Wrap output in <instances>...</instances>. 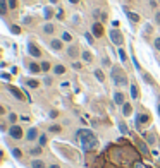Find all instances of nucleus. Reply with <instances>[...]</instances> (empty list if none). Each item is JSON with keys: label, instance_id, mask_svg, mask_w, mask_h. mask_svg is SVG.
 <instances>
[{"label": "nucleus", "instance_id": "2f4dec72", "mask_svg": "<svg viewBox=\"0 0 160 168\" xmlns=\"http://www.w3.org/2000/svg\"><path fill=\"white\" fill-rule=\"evenodd\" d=\"M119 129H121V132L124 134V136H126V134H129V130H127V127H126V124H122V122H121V124H119Z\"/></svg>", "mask_w": 160, "mask_h": 168}, {"label": "nucleus", "instance_id": "423d86ee", "mask_svg": "<svg viewBox=\"0 0 160 168\" xmlns=\"http://www.w3.org/2000/svg\"><path fill=\"white\" fill-rule=\"evenodd\" d=\"M9 134H10L12 139H21L22 137V129L19 127V125H12V127L9 129Z\"/></svg>", "mask_w": 160, "mask_h": 168}, {"label": "nucleus", "instance_id": "bb28decb", "mask_svg": "<svg viewBox=\"0 0 160 168\" xmlns=\"http://www.w3.org/2000/svg\"><path fill=\"white\" fill-rule=\"evenodd\" d=\"M48 130H50V132H53V134H59L62 130V127H60V125H50V127H48Z\"/></svg>", "mask_w": 160, "mask_h": 168}, {"label": "nucleus", "instance_id": "f704fd0d", "mask_svg": "<svg viewBox=\"0 0 160 168\" xmlns=\"http://www.w3.org/2000/svg\"><path fill=\"white\" fill-rule=\"evenodd\" d=\"M10 31L16 33V35H19V33H21V28H19V26H10Z\"/></svg>", "mask_w": 160, "mask_h": 168}, {"label": "nucleus", "instance_id": "473e14b6", "mask_svg": "<svg viewBox=\"0 0 160 168\" xmlns=\"http://www.w3.org/2000/svg\"><path fill=\"white\" fill-rule=\"evenodd\" d=\"M29 153H31V155H40V153H41V146H40V147H33Z\"/></svg>", "mask_w": 160, "mask_h": 168}, {"label": "nucleus", "instance_id": "6e6d98bb", "mask_svg": "<svg viewBox=\"0 0 160 168\" xmlns=\"http://www.w3.org/2000/svg\"><path fill=\"white\" fill-rule=\"evenodd\" d=\"M129 2H131V0H129Z\"/></svg>", "mask_w": 160, "mask_h": 168}, {"label": "nucleus", "instance_id": "dca6fc26", "mask_svg": "<svg viewBox=\"0 0 160 168\" xmlns=\"http://www.w3.org/2000/svg\"><path fill=\"white\" fill-rule=\"evenodd\" d=\"M36 137H38V130H36L35 127L28 130V134H26V139H28V141H35Z\"/></svg>", "mask_w": 160, "mask_h": 168}, {"label": "nucleus", "instance_id": "37998d69", "mask_svg": "<svg viewBox=\"0 0 160 168\" xmlns=\"http://www.w3.org/2000/svg\"><path fill=\"white\" fill-rule=\"evenodd\" d=\"M64 17V9H59V12H57V19H62Z\"/></svg>", "mask_w": 160, "mask_h": 168}, {"label": "nucleus", "instance_id": "58836bf2", "mask_svg": "<svg viewBox=\"0 0 160 168\" xmlns=\"http://www.w3.org/2000/svg\"><path fill=\"white\" fill-rule=\"evenodd\" d=\"M9 120H10V122H12V124H14V122L18 120V115H16V113H10V115H9Z\"/></svg>", "mask_w": 160, "mask_h": 168}, {"label": "nucleus", "instance_id": "b1692460", "mask_svg": "<svg viewBox=\"0 0 160 168\" xmlns=\"http://www.w3.org/2000/svg\"><path fill=\"white\" fill-rule=\"evenodd\" d=\"M95 77L98 79L100 82L105 81V76H103V72H102V69H96V70H95Z\"/></svg>", "mask_w": 160, "mask_h": 168}, {"label": "nucleus", "instance_id": "20e7f679", "mask_svg": "<svg viewBox=\"0 0 160 168\" xmlns=\"http://www.w3.org/2000/svg\"><path fill=\"white\" fill-rule=\"evenodd\" d=\"M28 53H29L31 57H35V58L41 57V50H40V48L33 43V41H29V43H28Z\"/></svg>", "mask_w": 160, "mask_h": 168}, {"label": "nucleus", "instance_id": "f3484780", "mask_svg": "<svg viewBox=\"0 0 160 168\" xmlns=\"http://www.w3.org/2000/svg\"><path fill=\"white\" fill-rule=\"evenodd\" d=\"M122 113H124V117H129L131 113H133V106H131L127 101H126L124 105H122Z\"/></svg>", "mask_w": 160, "mask_h": 168}, {"label": "nucleus", "instance_id": "7c9ffc66", "mask_svg": "<svg viewBox=\"0 0 160 168\" xmlns=\"http://www.w3.org/2000/svg\"><path fill=\"white\" fill-rule=\"evenodd\" d=\"M38 141H40V146H45V144H47V136L41 134V136L38 137Z\"/></svg>", "mask_w": 160, "mask_h": 168}, {"label": "nucleus", "instance_id": "1a4fd4ad", "mask_svg": "<svg viewBox=\"0 0 160 168\" xmlns=\"http://www.w3.org/2000/svg\"><path fill=\"white\" fill-rule=\"evenodd\" d=\"M79 48H78V45H71L69 48H67V55L71 57V58H78V55H79Z\"/></svg>", "mask_w": 160, "mask_h": 168}, {"label": "nucleus", "instance_id": "9d476101", "mask_svg": "<svg viewBox=\"0 0 160 168\" xmlns=\"http://www.w3.org/2000/svg\"><path fill=\"white\" fill-rule=\"evenodd\" d=\"M124 12H126V16H127V19H129L131 22H139L141 21V17H139V14H134V12H131V10H127V9H124Z\"/></svg>", "mask_w": 160, "mask_h": 168}, {"label": "nucleus", "instance_id": "f257e3e1", "mask_svg": "<svg viewBox=\"0 0 160 168\" xmlns=\"http://www.w3.org/2000/svg\"><path fill=\"white\" fill-rule=\"evenodd\" d=\"M79 142H81V147L84 151H91L98 147V139L90 129H81L79 130Z\"/></svg>", "mask_w": 160, "mask_h": 168}, {"label": "nucleus", "instance_id": "c756f323", "mask_svg": "<svg viewBox=\"0 0 160 168\" xmlns=\"http://www.w3.org/2000/svg\"><path fill=\"white\" fill-rule=\"evenodd\" d=\"M7 4H9V7L10 9H18V0H7Z\"/></svg>", "mask_w": 160, "mask_h": 168}, {"label": "nucleus", "instance_id": "f8f14e48", "mask_svg": "<svg viewBox=\"0 0 160 168\" xmlns=\"http://www.w3.org/2000/svg\"><path fill=\"white\" fill-rule=\"evenodd\" d=\"M43 33L45 35H53V33H55V24H52V22H45L43 24Z\"/></svg>", "mask_w": 160, "mask_h": 168}, {"label": "nucleus", "instance_id": "4468645a", "mask_svg": "<svg viewBox=\"0 0 160 168\" xmlns=\"http://www.w3.org/2000/svg\"><path fill=\"white\" fill-rule=\"evenodd\" d=\"M81 58L84 62H88V64H90V62H93V55H91L90 50H83V52H81Z\"/></svg>", "mask_w": 160, "mask_h": 168}, {"label": "nucleus", "instance_id": "5fc2aeb1", "mask_svg": "<svg viewBox=\"0 0 160 168\" xmlns=\"http://www.w3.org/2000/svg\"><path fill=\"white\" fill-rule=\"evenodd\" d=\"M158 113H160V103H158Z\"/></svg>", "mask_w": 160, "mask_h": 168}, {"label": "nucleus", "instance_id": "e433bc0d", "mask_svg": "<svg viewBox=\"0 0 160 168\" xmlns=\"http://www.w3.org/2000/svg\"><path fill=\"white\" fill-rule=\"evenodd\" d=\"M86 39H88V43H90V45H93V43H95V39H93V36H91L90 33H86Z\"/></svg>", "mask_w": 160, "mask_h": 168}, {"label": "nucleus", "instance_id": "cd10ccee", "mask_svg": "<svg viewBox=\"0 0 160 168\" xmlns=\"http://www.w3.org/2000/svg\"><path fill=\"white\" fill-rule=\"evenodd\" d=\"M41 70H43V72H48V70H50V67H52V65H50V62H41Z\"/></svg>", "mask_w": 160, "mask_h": 168}, {"label": "nucleus", "instance_id": "ddd939ff", "mask_svg": "<svg viewBox=\"0 0 160 168\" xmlns=\"http://www.w3.org/2000/svg\"><path fill=\"white\" fill-rule=\"evenodd\" d=\"M28 69H29V72L38 74V72H41V65L35 64V62H29V64H28Z\"/></svg>", "mask_w": 160, "mask_h": 168}, {"label": "nucleus", "instance_id": "9b49d317", "mask_svg": "<svg viewBox=\"0 0 160 168\" xmlns=\"http://www.w3.org/2000/svg\"><path fill=\"white\" fill-rule=\"evenodd\" d=\"M7 89H9V93H10V95H12V96H16V98H18L19 101H22V99H24V95H22V93H21V91H19V89H18V88L9 86V88H7Z\"/></svg>", "mask_w": 160, "mask_h": 168}, {"label": "nucleus", "instance_id": "aec40b11", "mask_svg": "<svg viewBox=\"0 0 160 168\" xmlns=\"http://www.w3.org/2000/svg\"><path fill=\"white\" fill-rule=\"evenodd\" d=\"M45 12H43V16H45V19H52L53 16H55V10H52V7H45Z\"/></svg>", "mask_w": 160, "mask_h": 168}, {"label": "nucleus", "instance_id": "412c9836", "mask_svg": "<svg viewBox=\"0 0 160 168\" xmlns=\"http://www.w3.org/2000/svg\"><path fill=\"white\" fill-rule=\"evenodd\" d=\"M53 72H55V76H62V74H65V67L64 65H55V67H53Z\"/></svg>", "mask_w": 160, "mask_h": 168}, {"label": "nucleus", "instance_id": "4c0bfd02", "mask_svg": "<svg viewBox=\"0 0 160 168\" xmlns=\"http://www.w3.org/2000/svg\"><path fill=\"white\" fill-rule=\"evenodd\" d=\"M72 67H74L76 70H79V69L83 67V64H81V62H74V64H72Z\"/></svg>", "mask_w": 160, "mask_h": 168}, {"label": "nucleus", "instance_id": "09e8293b", "mask_svg": "<svg viewBox=\"0 0 160 168\" xmlns=\"http://www.w3.org/2000/svg\"><path fill=\"white\" fill-rule=\"evenodd\" d=\"M45 84H52V77H45Z\"/></svg>", "mask_w": 160, "mask_h": 168}, {"label": "nucleus", "instance_id": "3c124183", "mask_svg": "<svg viewBox=\"0 0 160 168\" xmlns=\"http://www.w3.org/2000/svg\"><path fill=\"white\" fill-rule=\"evenodd\" d=\"M134 168H145V166H143L141 163H136V165H134Z\"/></svg>", "mask_w": 160, "mask_h": 168}, {"label": "nucleus", "instance_id": "de8ad7c7", "mask_svg": "<svg viewBox=\"0 0 160 168\" xmlns=\"http://www.w3.org/2000/svg\"><path fill=\"white\" fill-rule=\"evenodd\" d=\"M21 120H22V122H29V117H26V115H22V117H21Z\"/></svg>", "mask_w": 160, "mask_h": 168}, {"label": "nucleus", "instance_id": "a18cd8bd", "mask_svg": "<svg viewBox=\"0 0 160 168\" xmlns=\"http://www.w3.org/2000/svg\"><path fill=\"white\" fill-rule=\"evenodd\" d=\"M103 65L105 67H110V60H108V58H103Z\"/></svg>", "mask_w": 160, "mask_h": 168}, {"label": "nucleus", "instance_id": "393cba45", "mask_svg": "<svg viewBox=\"0 0 160 168\" xmlns=\"http://www.w3.org/2000/svg\"><path fill=\"white\" fill-rule=\"evenodd\" d=\"M117 52H119V57H121V62H124V64H126V60H127V55H126V50H124V48H119Z\"/></svg>", "mask_w": 160, "mask_h": 168}, {"label": "nucleus", "instance_id": "72a5a7b5", "mask_svg": "<svg viewBox=\"0 0 160 168\" xmlns=\"http://www.w3.org/2000/svg\"><path fill=\"white\" fill-rule=\"evenodd\" d=\"M143 79H145V81H146L148 84H150V82H153V79H151V77H150V76H148L146 72H143Z\"/></svg>", "mask_w": 160, "mask_h": 168}, {"label": "nucleus", "instance_id": "864d4df0", "mask_svg": "<svg viewBox=\"0 0 160 168\" xmlns=\"http://www.w3.org/2000/svg\"><path fill=\"white\" fill-rule=\"evenodd\" d=\"M48 168H60L59 165H52V166H48Z\"/></svg>", "mask_w": 160, "mask_h": 168}, {"label": "nucleus", "instance_id": "6e6552de", "mask_svg": "<svg viewBox=\"0 0 160 168\" xmlns=\"http://www.w3.org/2000/svg\"><path fill=\"white\" fill-rule=\"evenodd\" d=\"M114 101H115L117 105H124L126 103V96H124V93H122V91H115V93H114Z\"/></svg>", "mask_w": 160, "mask_h": 168}, {"label": "nucleus", "instance_id": "7ed1b4c3", "mask_svg": "<svg viewBox=\"0 0 160 168\" xmlns=\"http://www.w3.org/2000/svg\"><path fill=\"white\" fill-rule=\"evenodd\" d=\"M108 36H110V41H112L114 45H117V47H122V45H124V35H122L119 29H110Z\"/></svg>", "mask_w": 160, "mask_h": 168}, {"label": "nucleus", "instance_id": "c9c22d12", "mask_svg": "<svg viewBox=\"0 0 160 168\" xmlns=\"http://www.w3.org/2000/svg\"><path fill=\"white\" fill-rule=\"evenodd\" d=\"M155 24H158V26H160V10H157V12H155Z\"/></svg>", "mask_w": 160, "mask_h": 168}, {"label": "nucleus", "instance_id": "39448f33", "mask_svg": "<svg viewBox=\"0 0 160 168\" xmlns=\"http://www.w3.org/2000/svg\"><path fill=\"white\" fill-rule=\"evenodd\" d=\"M91 35L100 38V36H103V24L102 22H95L93 26H91Z\"/></svg>", "mask_w": 160, "mask_h": 168}, {"label": "nucleus", "instance_id": "a211bd4d", "mask_svg": "<svg viewBox=\"0 0 160 168\" xmlns=\"http://www.w3.org/2000/svg\"><path fill=\"white\" fill-rule=\"evenodd\" d=\"M50 47H52L53 50H57V52L62 50V39H52V41H50Z\"/></svg>", "mask_w": 160, "mask_h": 168}, {"label": "nucleus", "instance_id": "6ab92c4d", "mask_svg": "<svg viewBox=\"0 0 160 168\" xmlns=\"http://www.w3.org/2000/svg\"><path fill=\"white\" fill-rule=\"evenodd\" d=\"M131 98L133 99H138L139 98V89L136 84H131Z\"/></svg>", "mask_w": 160, "mask_h": 168}, {"label": "nucleus", "instance_id": "f03ea898", "mask_svg": "<svg viewBox=\"0 0 160 168\" xmlns=\"http://www.w3.org/2000/svg\"><path fill=\"white\" fill-rule=\"evenodd\" d=\"M110 76H112V81L115 82L117 86H127V76H126V72L121 69V67L114 65Z\"/></svg>", "mask_w": 160, "mask_h": 168}, {"label": "nucleus", "instance_id": "0eeeda50", "mask_svg": "<svg viewBox=\"0 0 160 168\" xmlns=\"http://www.w3.org/2000/svg\"><path fill=\"white\" fill-rule=\"evenodd\" d=\"M150 122V115H146V113H138V117H136V127H141V125L148 124Z\"/></svg>", "mask_w": 160, "mask_h": 168}, {"label": "nucleus", "instance_id": "a878e982", "mask_svg": "<svg viewBox=\"0 0 160 168\" xmlns=\"http://www.w3.org/2000/svg\"><path fill=\"white\" fill-rule=\"evenodd\" d=\"M138 147L141 149V153L145 156H148V149H146V146H145V142H141V141H138Z\"/></svg>", "mask_w": 160, "mask_h": 168}, {"label": "nucleus", "instance_id": "603ef678", "mask_svg": "<svg viewBox=\"0 0 160 168\" xmlns=\"http://www.w3.org/2000/svg\"><path fill=\"white\" fill-rule=\"evenodd\" d=\"M48 2H50V4H57V2H59V0H48Z\"/></svg>", "mask_w": 160, "mask_h": 168}, {"label": "nucleus", "instance_id": "a19ab883", "mask_svg": "<svg viewBox=\"0 0 160 168\" xmlns=\"http://www.w3.org/2000/svg\"><path fill=\"white\" fill-rule=\"evenodd\" d=\"M153 45H155V48L160 52V36H158V38H155V43H153Z\"/></svg>", "mask_w": 160, "mask_h": 168}, {"label": "nucleus", "instance_id": "5701e85b", "mask_svg": "<svg viewBox=\"0 0 160 168\" xmlns=\"http://www.w3.org/2000/svg\"><path fill=\"white\" fill-rule=\"evenodd\" d=\"M26 84H28L29 88H33V89H36V88L40 86V82L36 81V79H28V81H26Z\"/></svg>", "mask_w": 160, "mask_h": 168}, {"label": "nucleus", "instance_id": "ea45409f", "mask_svg": "<svg viewBox=\"0 0 160 168\" xmlns=\"http://www.w3.org/2000/svg\"><path fill=\"white\" fill-rule=\"evenodd\" d=\"M146 139H148V142H150V144H153V142H155V137H153L151 134H146Z\"/></svg>", "mask_w": 160, "mask_h": 168}, {"label": "nucleus", "instance_id": "49530a36", "mask_svg": "<svg viewBox=\"0 0 160 168\" xmlns=\"http://www.w3.org/2000/svg\"><path fill=\"white\" fill-rule=\"evenodd\" d=\"M2 77H4L5 81H9V79H10V76H9V74H7V72H4V74H2Z\"/></svg>", "mask_w": 160, "mask_h": 168}, {"label": "nucleus", "instance_id": "c03bdc74", "mask_svg": "<svg viewBox=\"0 0 160 168\" xmlns=\"http://www.w3.org/2000/svg\"><path fill=\"white\" fill-rule=\"evenodd\" d=\"M57 115H59V113H57L55 110H52V112H50V118H55Z\"/></svg>", "mask_w": 160, "mask_h": 168}, {"label": "nucleus", "instance_id": "2eb2a0df", "mask_svg": "<svg viewBox=\"0 0 160 168\" xmlns=\"http://www.w3.org/2000/svg\"><path fill=\"white\" fill-rule=\"evenodd\" d=\"M9 4H7V0H0V14L2 16H7V10H9Z\"/></svg>", "mask_w": 160, "mask_h": 168}, {"label": "nucleus", "instance_id": "c85d7f7f", "mask_svg": "<svg viewBox=\"0 0 160 168\" xmlns=\"http://www.w3.org/2000/svg\"><path fill=\"white\" fill-rule=\"evenodd\" d=\"M62 41H72V35L71 33H62Z\"/></svg>", "mask_w": 160, "mask_h": 168}, {"label": "nucleus", "instance_id": "4be33fe9", "mask_svg": "<svg viewBox=\"0 0 160 168\" xmlns=\"http://www.w3.org/2000/svg\"><path fill=\"white\" fill-rule=\"evenodd\" d=\"M31 168H45V163L41 159H33L31 161Z\"/></svg>", "mask_w": 160, "mask_h": 168}, {"label": "nucleus", "instance_id": "79ce46f5", "mask_svg": "<svg viewBox=\"0 0 160 168\" xmlns=\"http://www.w3.org/2000/svg\"><path fill=\"white\" fill-rule=\"evenodd\" d=\"M12 153H14V156H16V158H21V151H19L18 147H16V149H12Z\"/></svg>", "mask_w": 160, "mask_h": 168}, {"label": "nucleus", "instance_id": "8fccbe9b", "mask_svg": "<svg viewBox=\"0 0 160 168\" xmlns=\"http://www.w3.org/2000/svg\"><path fill=\"white\" fill-rule=\"evenodd\" d=\"M67 2H69V4H79L81 0H67Z\"/></svg>", "mask_w": 160, "mask_h": 168}]
</instances>
